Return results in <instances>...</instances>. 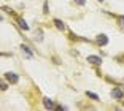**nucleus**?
I'll list each match as a JSON object with an SVG mask.
<instances>
[{"label":"nucleus","mask_w":124,"mask_h":111,"mask_svg":"<svg viewBox=\"0 0 124 111\" xmlns=\"http://www.w3.org/2000/svg\"><path fill=\"white\" fill-rule=\"evenodd\" d=\"M110 95H111V98H113V100H118V102L124 100V90H123V87H121V86L113 87V89H111V92H110Z\"/></svg>","instance_id":"1"},{"label":"nucleus","mask_w":124,"mask_h":111,"mask_svg":"<svg viewBox=\"0 0 124 111\" xmlns=\"http://www.w3.org/2000/svg\"><path fill=\"white\" fill-rule=\"evenodd\" d=\"M108 35L107 33H99V35H95V38H94V43L97 44L99 48H103V46H107L108 44Z\"/></svg>","instance_id":"2"},{"label":"nucleus","mask_w":124,"mask_h":111,"mask_svg":"<svg viewBox=\"0 0 124 111\" xmlns=\"http://www.w3.org/2000/svg\"><path fill=\"white\" fill-rule=\"evenodd\" d=\"M13 18H15V21H16V25H18L21 30H24V32L30 30V25L27 24V21L22 18V16H18V15H16V16H13Z\"/></svg>","instance_id":"3"},{"label":"nucleus","mask_w":124,"mask_h":111,"mask_svg":"<svg viewBox=\"0 0 124 111\" xmlns=\"http://www.w3.org/2000/svg\"><path fill=\"white\" fill-rule=\"evenodd\" d=\"M3 76L10 84H18L19 82V73H16V72H5Z\"/></svg>","instance_id":"4"},{"label":"nucleus","mask_w":124,"mask_h":111,"mask_svg":"<svg viewBox=\"0 0 124 111\" xmlns=\"http://www.w3.org/2000/svg\"><path fill=\"white\" fill-rule=\"evenodd\" d=\"M86 60H88L91 65H94V67H100V65H102V56L91 54V56H88V57H86Z\"/></svg>","instance_id":"5"},{"label":"nucleus","mask_w":124,"mask_h":111,"mask_svg":"<svg viewBox=\"0 0 124 111\" xmlns=\"http://www.w3.org/2000/svg\"><path fill=\"white\" fill-rule=\"evenodd\" d=\"M41 103H43V106L46 108V110H56V102L54 100H51V98H49V97H43V98H41Z\"/></svg>","instance_id":"6"},{"label":"nucleus","mask_w":124,"mask_h":111,"mask_svg":"<svg viewBox=\"0 0 124 111\" xmlns=\"http://www.w3.org/2000/svg\"><path fill=\"white\" fill-rule=\"evenodd\" d=\"M19 49L26 54V57H29V59H33V56H35V54H33V51H32V48H30L29 44L21 43V44H19Z\"/></svg>","instance_id":"7"},{"label":"nucleus","mask_w":124,"mask_h":111,"mask_svg":"<svg viewBox=\"0 0 124 111\" xmlns=\"http://www.w3.org/2000/svg\"><path fill=\"white\" fill-rule=\"evenodd\" d=\"M67 33H69V40H70V41H84V43H88V41H89V40L84 38V37L75 35V33H73L72 30H69V29H67Z\"/></svg>","instance_id":"8"},{"label":"nucleus","mask_w":124,"mask_h":111,"mask_svg":"<svg viewBox=\"0 0 124 111\" xmlns=\"http://www.w3.org/2000/svg\"><path fill=\"white\" fill-rule=\"evenodd\" d=\"M53 24L56 25V29H57L59 32H65V30H67V25L64 24V21H62V19H59V18H54V19H53Z\"/></svg>","instance_id":"9"},{"label":"nucleus","mask_w":124,"mask_h":111,"mask_svg":"<svg viewBox=\"0 0 124 111\" xmlns=\"http://www.w3.org/2000/svg\"><path fill=\"white\" fill-rule=\"evenodd\" d=\"M84 94H86V97H88V98H91V100H94V102H100V97H99L95 92H91V90H86Z\"/></svg>","instance_id":"10"},{"label":"nucleus","mask_w":124,"mask_h":111,"mask_svg":"<svg viewBox=\"0 0 124 111\" xmlns=\"http://www.w3.org/2000/svg\"><path fill=\"white\" fill-rule=\"evenodd\" d=\"M33 40H35V41H38V43H40V41H43L45 40V37H43V30H37L35 32V37H33Z\"/></svg>","instance_id":"11"},{"label":"nucleus","mask_w":124,"mask_h":111,"mask_svg":"<svg viewBox=\"0 0 124 111\" xmlns=\"http://www.w3.org/2000/svg\"><path fill=\"white\" fill-rule=\"evenodd\" d=\"M116 22H118V25H119L121 29L124 30V15H116Z\"/></svg>","instance_id":"12"},{"label":"nucleus","mask_w":124,"mask_h":111,"mask_svg":"<svg viewBox=\"0 0 124 111\" xmlns=\"http://www.w3.org/2000/svg\"><path fill=\"white\" fill-rule=\"evenodd\" d=\"M2 11H7L8 15H11V16H16L15 10H13V8H10V7H7V5H3V7H2Z\"/></svg>","instance_id":"13"},{"label":"nucleus","mask_w":124,"mask_h":111,"mask_svg":"<svg viewBox=\"0 0 124 111\" xmlns=\"http://www.w3.org/2000/svg\"><path fill=\"white\" fill-rule=\"evenodd\" d=\"M8 84H10L8 81H3V79H2V81H0V90H2V92L8 90Z\"/></svg>","instance_id":"14"},{"label":"nucleus","mask_w":124,"mask_h":111,"mask_svg":"<svg viewBox=\"0 0 124 111\" xmlns=\"http://www.w3.org/2000/svg\"><path fill=\"white\" fill-rule=\"evenodd\" d=\"M43 15H49V5H48L46 0L43 2Z\"/></svg>","instance_id":"15"},{"label":"nucleus","mask_w":124,"mask_h":111,"mask_svg":"<svg viewBox=\"0 0 124 111\" xmlns=\"http://www.w3.org/2000/svg\"><path fill=\"white\" fill-rule=\"evenodd\" d=\"M113 59L118 62V64H124V54H119V56H115Z\"/></svg>","instance_id":"16"},{"label":"nucleus","mask_w":124,"mask_h":111,"mask_svg":"<svg viewBox=\"0 0 124 111\" xmlns=\"http://www.w3.org/2000/svg\"><path fill=\"white\" fill-rule=\"evenodd\" d=\"M51 59H53V62H54V64H56V65H61V64H62V62H61V59H59V57H57V56H56V57H54V56H53V57H51Z\"/></svg>","instance_id":"17"},{"label":"nucleus","mask_w":124,"mask_h":111,"mask_svg":"<svg viewBox=\"0 0 124 111\" xmlns=\"http://www.w3.org/2000/svg\"><path fill=\"white\" fill-rule=\"evenodd\" d=\"M75 2H77L78 5H81V7H84V5H86V0H75Z\"/></svg>","instance_id":"18"},{"label":"nucleus","mask_w":124,"mask_h":111,"mask_svg":"<svg viewBox=\"0 0 124 111\" xmlns=\"http://www.w3.org/2000/svg\"><path fill=\"white\" fill-rule=\"evenodd\" d=\"M118 86H121V87H123V90H124V84H118Z\"/></svg>","instance_id":"19"},{"label":"nucleus","mask_w":124,"mask_h":111,"mask_svg":"<svg viewBox=\"0 0 124 111\" xmlns=\"http://www.w3.org/2000/svg\"><path fill=\"white\" fill-rule=\"evenodd\" d=\"M97 2H99V3H103V0H97Z\"/></svg>","instance_id":"20"},{"label":"nucleus","mask_w":124,"mask_h":111,"mask_svg":"<svg viewBox=\"0 0 124 111\" xmlns=\"http://www.w3.org/2000/svg\"><path fill=\"white\" fill-rule=\"evenodd\" d=\"M121 103H123V108H124V100H121Z\"/></svg>","instance_id":"21"}]
</instances>
